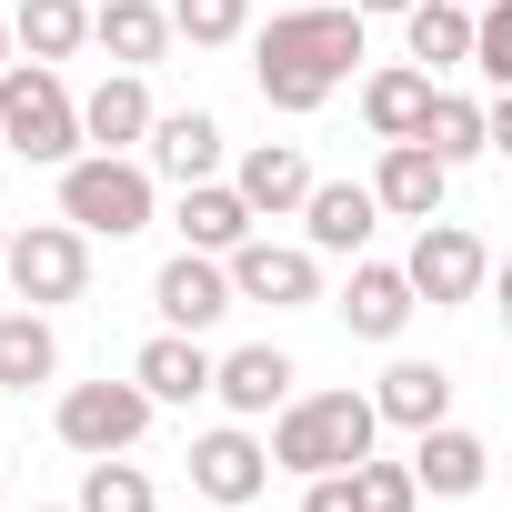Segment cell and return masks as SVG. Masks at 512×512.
<instances>
[{"label": "cell", "instance_id": "4", "mask_svg": "<svg viewBox=\"0 0 512 512\" xmlns=\"http://www.w3.org/2000/svg\"><path fill=\"white\" fill-rule=\"evenodd\" d=\"M0 151L51 161V171L81 151V111H71V91H61L51 61H11V71H0Z\"/></svg>", "mask_w": 512, "mask_h": 512}, {"label": "cell", "instance_id": "34", "mask_svg": "<svg viewBox=\"0 0 512 512\" xmlns=\"http://www.w3.org/2000/svg\"><path fill=\"white\" fill-rule=\"evenodd\" d=\"M0 71H11V11H0Z\"/></svg>", "mask_w": 512, "mask_h": 512}, {"label": "cell", "instance_id": "9", "mask_svg": "<svg viewBox=\"0 0 512 512\" xmlns=\"http://www.w3.org/2000/svg\"><path fill=\"white\" fill-rule=\"evenodd\" d=\"M262 482H272V452L251 442L241 422H231V432H201V442H191V492H201V502L241 512V502H262Z\"/></svg>", "mask_w": 512, "mask_h": 512}, {"label": "cell", "instance_id": "11", "mask_svg": "<svg viewBox=\"0 0 512 512\" xmlns=\"http://www.w3.org/2000/svg\"><path fill=\"white\" fill-rule=\"evenodd\" d=\"M151 302H161V332H211L231 312V282H221L211 251H171L161 282H151Z\"/></svg>", "mask_w": 512, "mask_h": 512}, {"label": "cell", "instance_id": "17", "mask_svg": "<svg viewBox=\"0 0 512 512\" xmlns=\"http://www.w3.org/2000/svg\"><path fill=\"white\" fill-rule=\"evenodd\" d=\"M302 221H312V251H352V262H362L382 201H372V181H312L302 191Z\"/></svg>", "mask_w": 512, "mask_h": 512}, {"label": "cell", "instance_id": "3", "mask_svg": "<svg viewBox=\"0 0 512 512\" xmlns=\"http://www.w3.org/2000/svg\"><path fill=\"white\" fill-rule=\"evenodd\" d=\"M61 221L81 241H131L151 231V171L131 151H71L61 161Z\"/></svg>", "mask_w": 512, "mask_h": 512}, {"label": "cell", "instance_id": "25", "mask_svg": "<svg viewBox=\"0 0 512 512\" xmlns=\"http://www.w3.org/2000/svg\"><path fill=\"white\" fill-rule=\"evenodd\" d=\"M422 101H432V71H412V61L372 71V81H362V121H372V141H412Z\"/></svg>", "mask_w": 512, "mask_h": 512}, {"label": "cell", "instance_id": "15", "mask_svg": "<svg viewBox=\"0 0 512 512\" xmlns=\"http://www.w3.org/2000/svg\"><path fill=\"white\" fill-rule=\"evenodd\" d=\"M81 111V151H141V131H151V81L141 71H111L91 101H71Z\"/></svg>", "mask_w": 512, "mask_h": 512}, {"label": "cell", "instance_id": "5", "mask_svg": "<svg viewBox=\"0 0 512 512\" xmlns=\"http://www.w3.org/2000/svg\"><path fill=\"white\" fill-rule=\"evenodd\" d=\"M0 282H11L31 312H51V302H81V292H91V241H81L71 221L0 231Z\"/></svg>", "mask_w": 512, "mask_h": 512}, {"label": "cell", "instance_id": "14", "mask_svg": "<svg viewBox=\"0 0 512 512\" xmlns=\"http://www.w3.org/2000/svg\"><path fill=\"white\" fill-rule=\"evenodd\" d=\"M292 382H302V372H292V352H272V342H241L231 362H211V392H221L241 422L282 412V402H292Z\"/></svg>", "mask_w": 512, "mask_h": 512}, {"label": "cell", "instance_id": "28", "mask_svg": "<svg viewBox=\"0 0 512 512\" xmlns=\"http://www.w3.org/2000/svg\"><path fill=\"white\" fill-rule=\"evenodd\" d=\"M71 512H151V472L121 462V452H101V462L81 472V502H71Z\"/></svg>", "mask_w": 512, "mask_h": 512}, {"label": "cell", "instance_id": "6", "mask_svg": "<svg viewBox=\"0 0 512 512\" xmlns=\"http://www.w3.org/2000/svg\"><path fill=\"white\" fill-rule=\"evenodd\" d=\"M151 392L141 382H71L61 392V442L81 452V462H101V452H131L141 432H151Z\"/></svg>", "mask_w": 512, "mask_h": 512}, {"label": "cell", "instance_id": "27", "mask_svg": "<svg viewBox=\"0 0 512 512\" xmlns=\"http://www.w3.org/2000/svg\"><path fill=\"white\" fill-rule=\"evenodd\" d=\"M51 372H61L51 322H41V312H0V392H31V382H51Z\"/></svg>", "mask_w": 512, "mask_h": 512}, {"label": "cell", "instance_id": "21", "mask_svg": "<svg viewBox=\"0 0 512 512\" xmlns=\"http://www.w3.org/2000/svg\"><path fill=\"white\" fill-rule=\"evenodd\" d=\"M81 41H91V0H21V11H11V51L21 61H51L61 71Z\"/></svg>", "mask_w": 512, "mask_h": 512}, {"label": "cell", "instance_id": "37", "mask_svg": "<svg viewBox=\"0 0 512 512\" xmlns=\"http://www.w3.org/2000/svg\"><path fill=\"white\" fill-rule=\"evenodd\" d=\"M282 11H302V0H282Z\"/></svg>", "mask_w": 512, "mask_h": 512}, {"label": "cell", "instance_id": "8", "mask_svg": "<svg viewBox=\"0 0 512 512\" xmlns=\"http://www.w3.org/2000/svg\"><path fill=\"white\" fill-rule=\"evenodd\" d=\"M482 272H492V251H482V231H462V221H422V241H412V262H402V282H412V302H432V312H452V302H472L482 292Z\"/></svg>", "mask_w": 512, "mask_h": 512}, {"label": "cell", "instance_id": "12", "mask_svg": "<svg viewBox=\"0 0 512 512\" xmlns=\"http://www.w3.org/2000/svg\"><path fill=\"white\" fill-rule=\"evenodd\" d=\"M141 171H161V181H211L221 171V121L211 111H151V131H141Z\"/></svg>", "mask_w": 512, "mask_h": 512}, {"label": "cell", "instance_id": "33", "mask_svg": "<svg viewBox=\"0 0 512 512\" xmlns=\"http://www.w3.org/2000/svg\"><path fill=\"white\" fill-rule=\"evenodd\" d=\"M352 11H362V21H402V11H412V0H352Z\"/></svg>", "mask_w": 512, "mask_h": 512}, {"label": "cell", "instance_id": "1", "mask_svg": "<svg viewBox=\"0 0 512 512\" xmlns=\"http://www.w3.org/2000/svg\"><path fill=\"white\" fill-rule=\"evenodd\" d=\"M352 61H362V11H332V0H302L251 41V81L272 111H322L352 81Z\"/></svg>", "mask_w": 512, "mask_h": 512}, {"label": "cell", "instance_id": "36", "mask_svg": "<svg viewBox=\"0 0 512 512\" xmlns=\"http://www.w3.org/2000/svg\"><path fill=\"white\" fill-rule=\"evenodd\" d=\"M31 512H61V502H31Z\"/></svg>", "mask_w": 512, "mask_h": 512}, {"label": "cell", "instance_id": "19", "mask_svg": "<svg viewBox=\"0 0 512 512\" xmlns=\"http://www.w3.org/2000/svg\"><path fill=\"white\" fill-rule=\"evenodd\" d=\"M131 382H141L151 402H201V392H211V352H201V332H151L141 362H131Z\"/></svg>", "mask_w": 512, "mask_h": 512}, {"label": "cell", "instance_id": "31", "mask_svg": "<svg viewBox=\"0 0 512 512\" xmlns=\"http://www.w3.org/2000/svg\"><path fill=\"white\" fill-rule=\"evenodd\" d=\"M462 71L512 81V11H502V0H482V11H472V51H462Z\"/></svg>", "mask_w": 512, "mask_h": 512}, {"label": "cell", "instance_id": "18", "mask_svg": "<svg viewBox=\"0 0 512 512\" xmlns=\"http://www.w3.org/2000/svg\"><path fill=\"white\" fill-rule=\"evenodd\" d=\"M231 191H241V211L251 221H282V211H302V191H312V161L292 151V141H262V151H241V171H231Z\"/></svg>", "mask_w": 512, "mask_h": 512}, {"label": "cell", "instance_id": "16", "mask_svg": "<svg viewBox=\"0 0 512 512\" xmlns=\"http://www.w3.org/2000/svg\"><path fill=\"white\" fill-rule=\"evenodd\" d=\"M442 191H452V171L422 151V141H382V171H372V201L392 211V221H432L442 211Z\"/></svg>", "mask_w": 512, "mask_h": 512}, {"label": "cell", "instance_id": "20", "mask_svg": "<svg viewBox=\"0 0 512 512\" xmlns=\"http://www.w3.org/2000/svg\"><path fill=\"white\" fill-rule=\"evenodd\" d=\"M91 41H101L121 71H151V61L171 51V11H161V0H101V11H91Z\"/></svg>", "mask_w": 512, "mask_h": 512}, {"label": "cell", "instance_id": "13", "mask_svg": "<svg viewBox=\"0 0 512 512\" xmlns=\"http://www.w3.org/2000/svg\"><path fill=\"white\" fill-rule=\"evenodd\" d=\"M412 312H422V302H412V282H402L392 262H352V282H342V332H352V342H402Z\"/></svg>", "mask_w": 512, "mask_h": 512}, {"label": "cell", "instance_id": "7", "mask_svg": "<svg viewBox=\"0 0 512 512\" xmlns=\"http://www.w3.org/2000/svg\"><path fill=\"white\" fill-rule=\"evenodd\" d=\"M221 282H231V302H272V312L322 302V262L292 251V241H262V231H241V241L221 251Z\"/></svg>", "mask_w": 512, "mask_h": 512}, {"label": "cell", "instance_id": "2", "mask_svg": "<svg viewBox=\"0 0 512 512\" xmlns=\"http://www.w3.org/2000/svg\"><path fill=\"white\" fill-rule=\"evenodd\" d=\"M372 432H382V412H372V392H302V402H282L272 412V472H352L362 452H372Z\"/></svg>", "mask_w": 512, "mask_h": 512}, {"label": "cell", "instance_id": "35", "mask_svg": "<svg viewBox=\"0 0 512 512\" xmlns=\"http://www.w3.org/2000/svg\"><path fill=\"white\" fill-rule=\"evenodd\" d=\"M452 11H482V0H452Z\"/></svg>", "mask_w": 512, "mask_h": 512}, {"label": "cell", "instance_id": "24", "mask_svg": "<svg viewBox=\"0 0 512 512\" xmlns=\"http://www.w3.org/2000/svg\"><path fill=\"white\" fill-rule=\"evenodd\" d=\"M412 141L442 161V171H462V161H482L492 141H482V101H462V91H432L422 101V121H412Z\"/></svg>", "mask_w": 512, "mask_h": 512}, {"label": "cell", "instance_id": "10", "mask_svg": "<svg viewBox=\"0 0 512 512\" xmlns=\"http://www.w3.org/2000/svg\"><path fill=\"white\" fill-rule=\"evenodd\" d=\"M412 482H422V492H442V502H462V492H482V482H492V442H482V432H462V422L442 412V422H422V432H412Z\"/></svg>", "mask_w": 512, "mask_h": 512}, {"label": "cell", "instance_id": "32", "mask_svg": "<svg viewBox=\"0 0 512 512\" xmlns=\"http://www.w3.org/2000/svg\"><path fill=\"white\" fill-rule=\"evenodd\" d=\"M302 512H362V502H352V472H312V492H302Z\"/></svg>", "mask_w": 512, "mask_h": 512}, {"label": "cell", "instance_id": "26", "mask_svg": "<svg viewBox=\"0 0 512 512\" xmlns=\"http://www.w3.org/2000/svg\"><path fill=\"white\" fill-rule=\"evenodd\" d=\"M402 41H412V71H462L472 11H452V0H412V11H402Z\"/></svg>", "mask_w": 512, "mask_h": 512}, {"label": "cell", "instance_id": "23", "mask_svg": "<svg viewBox=\"0 0 512 512\" xmlns=\"http://www.w3.org/2000/svg\"><path fill=\"white\" fill-rule=\"evenodd\" d=\"M241 231H251V211H241L231 181H181V251H211V262H221Z\"/></svg>", "mask_w": 512, "mask_h": 512}, {"label": "cell", "instance_id": "22", "mask_svg": "<svg viewBox=\"0 0 512 512\" xmlns=\"http://www.w3.org/2000/svg\"><path fill=\"white\" fill-rule=\"evenodd\" d=\"M372 412L402 422V432H422V422L452 412V372H442V362H392V372L372 382Z\"/></svg>", "mask_w": 512, "mask_h": 512}, {"label": "cell", "instance_id": "29", "mask_svg": "<svg viewBox=\"0 0 512 512\" xmlns=\"http://www.w3.org/2000/svg\"><path fill=\"white\" fill-rule=\"evenodd\" d=\"M241 31H251V0H171V41H191V51H221Z\"/></svg>", "mask_w": 512, "mask_h": 512}, {"label": "cell", "instance_id": "30", "mask_svg": "<svg viewBox=\"0 0 512 512\" xmlns=\"http://www.w3.org/2000/svg\"><path fill=\"white\" fill-rule=\"evenodd\" d=\"M352 502H362V512H412L422 482H412V462H372V452H362V462H352Z\"/></svg>", "mask_w": 512, "mask_h": 512}]
</instances>
